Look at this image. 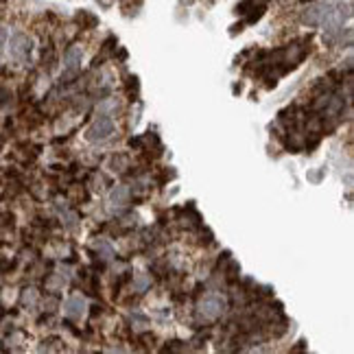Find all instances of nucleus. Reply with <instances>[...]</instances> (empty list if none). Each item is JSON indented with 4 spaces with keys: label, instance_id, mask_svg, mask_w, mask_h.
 <instances>
[{
    "label": "nucleus",
    "instance_id": "nucleus-1",
    "mask_svg": "<svg viewBox=\"0 0 354 354\" xmlns=\"http://www.w3.org/2000/svg\"><path fill=\"white\" fill-rule=\"evenodd\" d=\"M111 131H114L111 118L109 116H98L96 121L88 127V131H85V138H88L90 142H103L111 136Z\"/></svg>",
    "mask_w": 354,
    "mask_h": 354
},
{
    "label": "nucleus",
    "instance_id": "nucleus-2",
    "mask_svg": "<svg viewBox=\"0 0 354 354\" xmlns=\"http://www.w3.org/2000/svg\"><path fill=\"white\" fill-rule=\"evenodd\" d=\"M31 55V39L24 35V33H16L11 37V57L18 59V62H24Z\"/></svg>",
    "mask_w": 354,
    "mask_h": 354
},
{
    "label": "nucleus",
    "instance_id": "nucleus-3",
    "mask_svg": "<svg viewBox=\"0 0 354 354\" xmlns=\"http://www.w3.org/2000/svg\"><path fill=\"white\" fill-rule=\"evenodd\" d=\"M81 59H83V52L81 48H68L66 50V57H64V66H66V75L62 77L64 79H70V77H77V72L81 70Z\"/></svg>",
    "mask_w": 354,
    "mask_h": 354
},
{
    "label": "nucleus",
    "instance_id": "nucleus-4",
    "mask_svg": "<svg viewBox=\"0 0 354 354\" xmlns=\"http://www.w3.org/2000/svg\"><path fill=\"white\" fill-rule=\"evenodd\" d=\"M199 311H201L203 317L214 319V317H219V315L225 311V302H223L219 295H210V298H206L199 304Z\"/></svg>",
    "mask_w": 354,
    "mask_h": 354
},
{
    "label": "nucleus",
    "instance_id": "nucleus-5",
    "mask_svg": "<svg viewBox=\"0 0 354 354\" xmlns=\"http://www.w3.org/2000/svg\"><path fill=\"white\" fill-rule=\"evenodd\" d=\"M64 308H66V315H68V317L79 319V317H81V315L85 313V308H88V306H85V300H83V298L75 295V298H70L68 302H66Z\"/></svg>",
    "mask_w": 354,
    "mask_h": 354
},
{
    "label": "nucleus",
    "instance_id": "nucleus-6",
    "mask_svg": "<svg viewBox=\"0 0 354 354\" xmlns=\"http://www.w3.org/2000/svg\"><path fill=\"white\" fill-rule=\"evenodd\" d=\"M109 201L114 203V206H118V208L127 206V203H129V188L127 186H116L114 190H111V195H109Z\"/></svg>",
    "mask_w": 354,
    "mask_h": 354
},
{
    "label": "nucleus",
    "instance_id": "nucleus-7",
    "mask_svg": "<svg viewBox=\"0 0 354 354\" xmlns=\"http://www.w3.org/2000/svg\"><path fill=\"white\" fill-rule=\"evenodd\" d=\"M134 282H136V291L138 293H142V291H147V286H149V278L144 273H138L134 275Z\"/></svg>",
    "mask_w": 354,
    "mask_h": 354
},
{
    "label": "nucleus",
    "instance_id": "nucleus-8",
    "mask_svg": "<svg viewBox=\"0 0 354 354\" xmlns=\"http://www.w3.org/2000/svg\"><path fill=\"white\" fill-rule=\"evenodd\" d=\"M5 42H7V31L5 26H0V57H3V50H5Z\"/></svg>",
    "mask_w": 354,
    "mask_h": 354
},
{
    "label": "nucleus",
    "instance_id": "nucleus-9",
    "mask_svg": "<svg viewBox=\"0 0 354 354\" xmlns=\"http://www.w3.org/2000/svg\"><path fill=\"white\" fill-rule=\"evenodd\" d=\"M304 3H306V0H304Z\"/></svg>",
    "mask_w": 354,
    "mask_h": 354
}]
</instances>
